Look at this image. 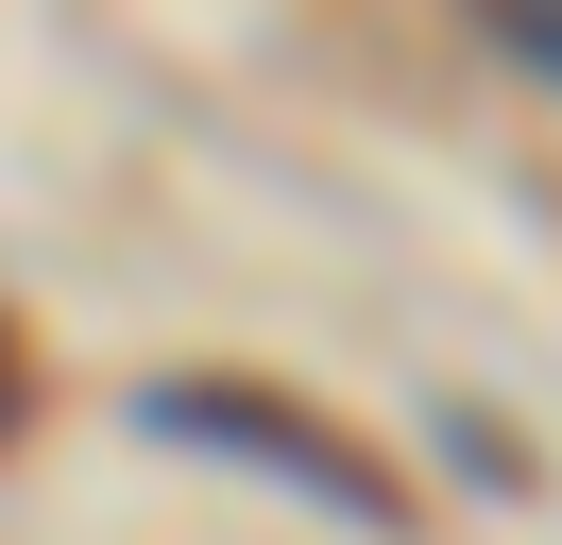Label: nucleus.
Instances as JSON below:
<instances>
[{
  "instance_id": "obj_5",
  "label": "nucleus",
  "mask_w": 562,
  "mask_h": 545,
  "mask_svg": "<svg viewBox=\"0 0 562 545\" xmlns=\"http://www.w3.org/2000/svg\"><path fill=\"white\" fill-rule=\"evenodd\" d=\"M0 426H18V392H0Z\"/></svg>"
},
{
  "instance_id": "obj_3",
  "label": "nucleus",
  "mask_w": 562,
  "mask_h": 545,
  "mask_svg": "<svg viewBox=\"0 0 562 545\" xmlns=\"http://www.w3.org/2000/svg\"><path fill=\"white\" fill-rule=\"evenodd\" d=\"M494 34H512V68H546V86H562V18H494Z\"/></svg>"
},
{
  "instance_id": "obj_2",
  "label": "nucleus",
  "mask_w": 562,
  "mask_h": 545,
  "mask_svg": "<svg viewBox=\"0 0 562 545\" xmlns=\"http://www.w3.org/2000/svg\"><path fill=\"white\" fill-rule=\"evenodd\" d=\"M460 426V477H477V494H528V460H512V426H494V409H443Z\"/></svg>"
},
{
  "instance_id": "obj_4",
  "label": "nucleus",
  "mask_w": 562,
  "mask_h": 545,
  "mask_svg": "<svg viewBox=\"0 0 562 545\" xmlns=\"http://www.w3.org/2000/svg\"><path fill=\"white\" fill-rule=\"evenodd\" d=\"M0 392H35V375H18V341H0Z\"/></svg>"
},
{
  "instance_id": "obj_1",
  "label": "nucleus",
  "mask_w": 562,
  "mask_h": 545,
  "mask_svg": "<svg viewBox=\"0 0 562 545\" xmlns=\"http://www.w3.org/2000/svg\"><path fill=\"white\" fill-rule=\"evenodd\" d=\"M137 426H154V443H205V460L290 477L307 511H341V529H375V545L409 529V477H392L358 426H324L307 392H273V375H154V392H137Z\"/></svg>"
}]
</instances>
